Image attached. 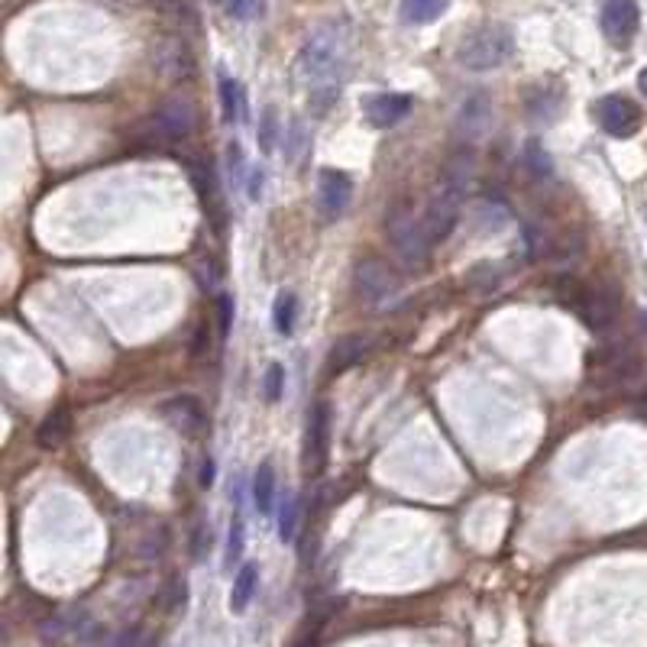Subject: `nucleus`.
<instances>
[{"label":"nucleus","instance_id":"obj_2","mask_svg":"<svg viewBox=\"0 0 647 647\" xmlns=\"http://www.w3.org/2000/svg\"><path fill=\"white\" fill-rule=\"evenodd\" d=\"M470 178H473V153L470 149H460V153H453L447 159L444 172H440V185L434 191V198L428 201V211H424V217H421L431 243L447 240L450 233L457 230Z\"/></svg>","mask_w":647,"mask_h":647},{"label":"nucleus","instance_id":"obj_14","mask_svg":"<svg viewBox=\"0 0 647 647\" xmlns=\"http://www.w3.org/2000/svg\"><path fill=\"white\" fill-rule=\"evenodd\" d=\"M68 431H72V415H68L65 405H59V408H52L49 415L43 418V424H39L36 444L43 447V450H55L68 437Z\"/></svg>","mask_w":647,"mask_h":647},{"label":"nucleus","instance_id":"obj_32","mask_svg":"<svg viewBox=\"0 0 647 647\" xmlns=\"http://www.w3.org/2000/svg\"><path fill=\"white\" fill-rule=\"evenodd\" d=\"M638 88H641V94H647V68L638 75Z\"/></svg>","mask_w":647,"mask_h":647},{"label":"nucleus","instance_id":"obj_26","mask_svg":"<svg viewBox=\"0 0 647 647\" xmlns=\"http://www.w3.org/2000/svg\"><path fill=\"white\" fill-rule=\"evenodd\" d=\"M282 385H285V369L279 363H272L266 369V382H263V392H266V402H279L282 398Z\"/></svg>","mask_w":647,"mask_h":647},{"label":"nucleus","instance_id":"obj_4","mask_svg":"<svg viewBox=\"0 0 647 647\" xmlns=\"http://www.w3.org/2000/svg\"><path fill=\"white\" fill-rule=\"evenodd\" d=\"M385 233H389L392 246L398 250V256L405 259V263H411V266L428 263L434 243H431L428 230H424L421 220L408 211V204H395V208L385 214Z\"/></svg>","mask_w":647,"mask_h":647},{"label":"nucleus","instance_id":"obj_16","mask_svg":"<svg viewBox=\"0 0 647 647\" xmlns=\"http://www.w3.org/2000/svg\"><path fill=\"white\" fill-rule=\"evenodd\" d=\"M363 353H366V340L363 337H343V340L334 343V350H330L327 369H330V373H343V369L360 363Z\"/></svg>","mask_w":647,"mask_h":647},{"label":"nucleus","instance_id":"obj_8","mask_svg":"<svg viewBox=\"0 0 647 647\" xmlns=\"http://www.w3.org/2000/svg\"><path fill=\"white\" fill-rule=\"evenodd\" d=\"M602 33L612 46H628L638 33L641 10L638 0H602Z\"/></svg>","mask_w":647,"mask_h":647},{"label":"nucleus","instance_id":"obj_19","mask_svg":"<svg viewBox=\"0 0 647 647\" xmlns=\"http://www.w3.org/2000/svg\"><path fill=\"white\" fill-rule=\"evenodd\" d=\"M447 4L450 0H402V20L415 26L434 23L447 10Z\"/></svg>","mask_w":647,"mask_h":647},{"label":"nucleus","instance_id":"obj_6","mask_svg":"<svg viewBox=\"0 0 647 647\" xmlns=\"http://www.w3.org/2000/svg\"><path fill=\"white\" fill-rule=\"evenodd\" d=\"M593 114L599 120V127L609 133V136H618V140H628V136H635L641 130V107L635 101L622 98V94H609V98H599L593 104Z\"/></svg>","mask_w":647,"mask_h":647},{"label":"nucleus","instance_id":"obj_22","mask_svg":"<svg viewBox=\"0 0 647 647\" xmlns=\"http://www.w3.org/2000/svg\"><path fill=\"white\" fill-rule=\"evenodd\" d=\"M525 169L534 175V178H550L554 175V162H550V156L544 153V146L538 143V140H531L528 146H525Z\"/></svg>","mask_w":647,"mask_h":647},{"label":"nucleus","instance_id":"obj_29","mask_svg":"<svg viewBox=\"0 0 647 647\" xmlns=\"http://www.w3.org/2000/svg\"><path fill=\"white\" fill-rule=\"evenodd\" d=\"M204 550H211V531L198 528L195 531V560H204Z\"/></svg>","mask_w":647,"mask_h":647},{"label":"nucleus","instance_id":"obj_28","mask_svg":"<svg viewBox=\"0 0 647 647\" xmlns=\"http://www.w3.org/2000/svg\"><path fill=\"white\" fill-rule=\"evenodd\" d=\"M240 554H243V521L237 518L230 525V547H227V560L230 563H237L240 560Z\"/></svg>","mask_w":647,"mask_h":647},{"label":"nucleus","instance_id":"obj_5","mask_svg":"<svg viewBox=\"0 0 647 647\" xmlns=\"http://www.w3.org/2000/svg\"><path fill=\"white\" fill-rule=\"evenodd\" d=\"M560 298H563V305L580 314V321L589 330H609L615 324L618 301H615L612 292H599V288H586V285L567 282V285H563Z\"/></svg>","mask_w":647,"mask_h":647},{"label":"nucleus","instance_id":"obj_23","mask_svg":"<svg viewBox=\"0 0 647 647\" xmlns=\"http://www.w3.org/2000/svg\"><path fill=\"white\" fill-rule=\"evenodd\" d=\"M275 136H279V114H275V107H266L263 120H259V133H256L259 149H263V153H272V149H275Z\"/></svg>","mask_w":647,"mask_h":647},{"label":"nucleus","instance_id":"obj_27","mask_svg":"<svg viewBox=\"0 0 647 647\" xmlns=\"http://www.w3.org/2000/svg\"><path fill=\"white\" fill-rule=\"evenodd\" d=\"M217 327H220V337H227L233 327V298L230 295L217 298Z\"/></svg>","mask_w":647,"mask_h":647},{"label":"nucleus","instance_id":"obj_15","mask_svg":"<svg viewBox=\"0 0 647 647\" xmlns=\"http://www.w3.org/2000/svg\"><path fill=\"white\" fill-rule=\"evenodd\" d=\"M188 169H191V182H195L198 195H201L204 211L217 220V230H220V198H217V185H214L211 169H208V165H201V162H188Z\"/></svg>","mask_w":647,"mask_h":647},{"label":"nucleus","instance_id":"obj_11","mask_svg":"<svg viewBox=\"0 0 647 647\" xmlns=\"http://www.w3.org/2000/svg\"><path fill=\"white\" fill-rule=\"evenodd\" d=\"M353 198V182L350 175L337 169H321L318 175V208L327 220H337Z\"/></svg>","mask_w":647,"mask_h":647},{"label":"nucleus","instance_id":"obj_13","mask_svg":"<svg viewBox=\"0 0 647 647\" xmlns=\"http://www.w3.org/2000/svg\"><path fill=\"white\" fill-rule=\"evenodd\" d=\"M165 418H169L175 431H182L188 437L204 431V408H201L198 398H191V395L169 398V402H165Z\"/></svg>","mask_w":647,"mask_h":647},{"label":"nucleus","instance_id":"obj_31","mask_svg":"<svg viewBox=\"0 0 647 647\" xmlns=\"http://www.w3.org/2000/svg\"><path fill=\"white\" fill-rule=\"evenodd\" d=\"M259 191H263V175L253 172V178H250V198L253 201H259Z\"/></svg>","mask_w":647,"mask_h":647},{"label":"nucleus","instance_id":"obj_24","mask_svg":"<svg viewBox=\"0 0 647 647\" xmlns=\"http://www.w3.org/2000/svg\"><path fill=\"white\" fill-rule=\"evenodd\" d=\"M295 531H298V502L295 499H285L282 502V512H279V538H282V544H292L295 541Z\"/></svg>","mask_w":647,"mask_h":647},{"label":"nucleus","instance_id":"obj_12","mask_svg":"<svg viewBox=\"0 0 647 647\" xmlns=\"http://www.w3.org/2000/svg\"><path fill=\"white\" fill-rule=\"evenodd\" d=\"M411 114V98L408 94H376L366 101V117L373 127H395Z\"/></svg>","mask_w":647,"mask_h":647},{"label":"nucleus","instance_id":"obj_20","mask_svg":"<svg viewBox=\"0 0 647 647\" xmlns=\"http://www.w3.org/2000/svg\"><path fill=\"white\" fill-rule=\"evenodd\" d=\"M272 499H275V470H272V463H259L256 476H253V502L259 512L269 515Z\"/></svg>","mask_w":647,"mask_h":647},{"label":"nucleus","instance_id":"obj_3","mask_svg":"<svg viewBox=\"0 0 647 647\" xmlns=\"http://www.w3.org/2000/svg\"><path fill=\"white\" fill-rule=\"evenodd\" d=\"M512 52H515L512 30L502 23H489V26H479V30H473L463 39L457 59L463 68H470V72H489V68H499L512 59Z\"/></svg>","mask_w":647,"mask_h":647},{"label":"nucleus","instance_id":"obj_7","mask_svg":"<svg viewBox=\"0 0 647 647\" xmlns=\"http://www.w3.org/2000/svg\"><path fill=\"white\" fill-rule=\"evenodd\" d=\"M149 127L165 143H178L188 140L195 133V107H191L185 98H169L153 117H149Z\"/></svg>","mask_w":647,"mask_h":647},{"label":"nucleus","instance_id":"obj_1","mask_svg":"<svg viewBox=\"0 0 647 647\" xmlns=\"http://www.w3.org/2000/svg\"><path fill=\"white\" fill-rule=\"evenodd\" d=\"M347 68V39L337 26L314 30L298 52V75L311 91V101H334L340 91V75Z\"/></svg>","mask_w":647,"mask_h":647},{"label":"nucleus","instance_id":"obj_9","mask_svg":"<svg viewBox=\"0 0 647 647\" xmlns=\"http://www.w3.org/2000/svg\"><path fill=\"white\" fill-rule=\"evenodd\" d=\"M327 450H330V408L327 402H318L308 415V434H305V470L311 476L324 473Z\"/></svg>","mask_w":647,"mask_h":647},{"label":"nucleus","instance_id":"obj_21","mask_svg":"<svg viewBox=\"0 0 647 647\" xmlns=\"http://www.w3.org/2000/svg\"><path fill=\"white\" fill-rule=\"evenodd\" d=\"M295 314H298V298L292 292H279L272 308V324L282 337H288L295 330Z\"/></svg>","mask_w":647,"mask_h":647},{"label":"nucleus","instance_id":"obj_17","mask_svg":"<svg viewBox=\"0 0 647 647\" xmlns=\"http://www.w3.org/2000/svg\"><path fill=\"white\" fill-rule=\"evenodd\" d=\"M220 107H224L227 123H243L246 120V94L243 85L233 78H220Z\"/></svg>","mask_w":647,"mask_h":647},{"label":"nucleus","instance_id":"obj_30","mask_svg":"<svg viewBox=\"0 0 647 647\" xmlns=\"http://www.w3.org/2000/svg\"><path fill=\"white\" fill-rule=\"evenodd\" d=\"M211 483H214V463H211V460H204V463H201V486L208 489Z\"/></svg>","mask_w":647,"mask_h":647},{"label":"nucleus","instance_id":"obj_18","mask_svg":"<svg viewBox=\"0 0 647 647\" xmlns=\"http://www.w3.org/2000/svg\"><path fill=\"white\" fill-rule=\"evenodd\" d=\"M256 586H259V570L253 563H243L237 580H233V593H230V609L233 612H246V605L253 602L256 596Z\"/></svg>","mask_w":647,"mask_h":647},{"label":"nucleus","instance_id":"obj_25","mask_svg":"<svg viewBox=\"0 0 647 647\" xmlns=\"http://www.w3.org/2000/svg\"><path fill=\"white\" fill-rule=\"evenodd\" d=\"M217 4L237 20H253L263 13V0H217Z\"/></svg>","mask_w":647,"mask_h":647},{"label":"nucleus","instance_id":"obj_10","mask_svg":"<svg viewBox=\"0 0 647 647\" xmlns=\"http://www.w3.org/2000/svg\"><path fill=\"white\" fill-rule=\"evenodd\" d=\"M356 292L376 305V301H385L398 292V275L382 259H363V263H356Z\"/></svg>","mask_w":647,"mask_h":647}]
</instances>
